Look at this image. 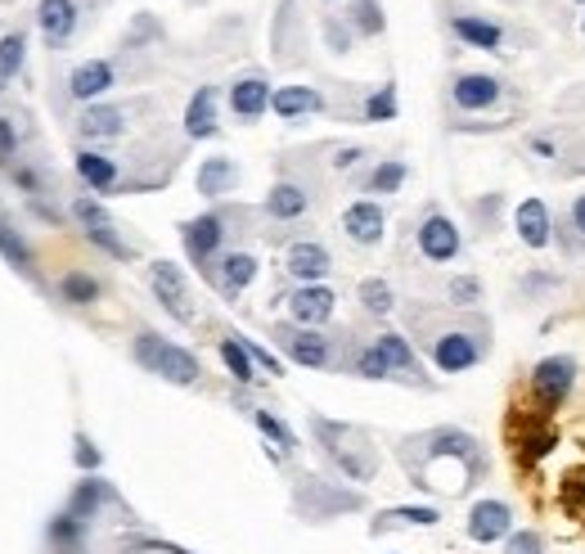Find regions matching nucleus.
<instances>
[{
	"mask_svg": "<svg viewBox=\"0 0 585 554\" xmlns=\"http://www.w3.org/2000/svg\"><path fill=\"white\" fill-rule=\"evenodd\" d=\"M396 118V86H378L365 100V122H392Z\"/></svg>",
	"mask_w": 585,
	"mask_h": 554,
	"instance_id": "nucleus-35",
	"label": "nucleus"
},
{
	"mask_svg": "<svg viewBox=\"0 0 585 554\" xmlns=\"http://www.w3.org/2000/svg\"><path fill=\"white\" fill-rule=\"evenodd\" d=\"M360 307H365L369 316H387V311H392V284L387 280H365L360 284Z\"/></svg>",
	"mask_w": 585,
	"mask_h": 554,
	"instance_id": "nucleus-33",
	"label": "nucleus"
},
{
	"mask_svg": "<svg viewBox=\"0 0 585 554\" xmlns=\"http://www.w3.org/2000/svg\"><path fill=\"white\" fill-rule=\"evenodd\" d=\"M225 221L216 217V212H207V217H194V221H185V230H180V239H185V253L194 257L198 266L203 262H212V253L221 248V239H225Z\"/></svg>",
	"mask_w": 585,
	"mask_h": 554,
	"instance_id": "nucleus-13",
	"label": "nucleus"
},
{
	"mask_svg": "<svg viewBox=\"0 0 585 554\" xmlns=\"http://www.w3.org/2000/svg\"><path fill=\"white\" fill-rule=\"evenodd\" d=\"M333 289H324V284H302V289L288 298V316L297 320L302 329H311V325H324V320L333 316Z\"/></svg>",
	"mask_w": 585,
	"mask_h": 554,
	"instance_id": "nucleus-11",
	"label": "nucleus"
},
{
	"mask_svg": "<svg viewBox=\"0 0 585 554\" xmlns=\"http://www.w3.org/2000/svg\"><path fill=\"white\" fill-rule=\"evenodd\" d=\"M513 226H518V239L527 248L554 244V221H549V208L540 199H522L518 208H513Z\"/></svg>",
	"mask_w": 585,
	"mask_h": 554,
	"instance_id": "nucleus-12",
	"label": "nucleus"
},
{
	"mask_svg": "<svg viewBox=\"0 0 585 554\" xmlns=\"http://www.w3.org/2000/svg\"><path fill=\"white\" fill-rule=\"evenodd\" d=\"M329 253H324V244H311V239H302V244H293L284 253V271L293 275V280L302 284H320L324 275H329Z\"/></svg>",
	"mask_w": 585,
	"mask_h": 554,
	"instance_id": "nucleus-14",
	"label": "nucleus"
},
{
	"mask_svg": "<svg viewBox=\"0 0 585 554\" xmlns=\"http://www.w3.org/2000/svg\"><path fill=\"white\" fill-rule=\"evenodd\" d=\"M284 338V352L293 356L297 365H306V370H324L329 365V338L315 334V329H288Z\"/></svg>",
	"mask_w": 585,
	"mask_h": 554,
	"instance_id": "nucleus-17",
	"label": "nucleus"
},
{
	"mask_svg": "<svg viewBox=\"0 0 585 554\" xmlns=\"http://www.w3.org/2000/svg\"><path fill=\"white\" fill-rule=\"evenodd\" d=\"M450 302H455V307H477V302H482V284H477L473 275L450 280Z\"/></svg>",
	"mask_w": 585,
	"mask_h": 554,
	"instance_id": "nucleus-41",
	"label": "nucleus"
},
{
	"mask_svg": "<svg viewBox=\"0 0 585 554\" xmlns=\"http://www.w3.org/2000/svg\"><path fill=\"white\" fill-rule=\"evenodd\" d=\"M252 419H257V428H261V433H266V437H270V442H275V446H279V451H293V446H297V437H293V433H288V428H284V424H279V419H275V415H270V410H252Z\"/></svg>",
	"mask_w": 585,
	"mask_h": 554,
	"instance_id": "nucleus-39",
	"label": "nucleus"
},
{
	"mask_svg": "<svg viewBox=\"0 0 585 554\" xmlns=\"http://www.w3.org/2000/svg\"><path fill=\"white\" fill-rule=\"evenodd\" d=\"M81 136L86 140H113L122 136V109H108V104H95V109L81 113Z\"/></svg>",
	"mask_w": 585,
	"mask_h": 554,
	"instance_id": "nucleus-25",
	"label": "nucleus"
},
{
	"mask_svg": "<svg viewBox=\"0 0 585 554\" xmlns=\"http://www.w3.org/2000/svg\"><path fill=\"white\" fill-rule=\"evenodd\" d=\"M315 433H320L324 451H329L356 482L374 478V451L365 446V437H360L356 428H342V424H329V419H315Z\"/></svg>",
	"mask_w": 585,
	"mask_h": 554,
	"instance_id": "nucleus-4",
	"label": "nucleus"
},
{
	"mask_svg": "<svg viewBox=\"0 0 585 554\" xmlns=\"http://www.w3.org/2000/svg\"><path fill=\"white\" fill-rule=\"evenodd\" d=\"M378 352L387 356V365L392 370H401V374H419V361H414V352H410V343H405L401 334H378Z\"/></svg>",
	"mask_w": 585,
	"mask_h": 554,
	"instance_id": "nucleus-30",
	"label": "nucleus"
},
{
	"mask_svg": "<svg viewBox=\"0 0 585 554\" xmlns=\"http://www.w3.org/2000/svg\"><path fill=\"white\" fill-rule=\"evenodd\" d=\"M401 460L419 487L446 491V496H464L486 478V451L464 428H432V433L414 437L405 442Z\"/></svg>",
	"mask_w": 585,
	"mask_h": 554,
	"instance_id": "nucleus-1",
	"label": "nucleus"
},
{
	"mask_svg": "<svg viewBox=\"0 0 585 554\" xmlns=\"http://www.w3.org/2000/svg\"><path fill=\"white\" fill-rule=\"evenodd\" d=\"M563 235H567V253H576V248L585 244V194H576V199L567 203V217H563Z\"/></svg>",
	"mask_w": 585,
	"mask_h": 554,
	"instance_id": "nucleus-34",
	"label": "nucleus"
},
{
	"mask_svg": "<svg viewBox=\"0 0 585 554\" xmlns=\"http://www.w3.org/2000/svg\"><path fill=\"white\" fill-rule=\"evenodd\" d=\"M405 185V163H396V158H387V163H378L374 172H369L365 190L369 194H396Z\"/></svg>",
	"mask_w": 585,
	"mask_h": 554,
	"instance_id": "nucleus-31",
	"label": "nucleus"
},
{
	"mask_svg": "<svg viewBox=\"0 0 585 554\" xmlns=\"http://www.w3.org/2000/svg\"><path fill=\"white\" fill-rule=\"evenodd\" d=\"M243 347H248V356H252V361H257V365H261V370H266V374H284V365H279L275 356L266 352V347H257V343H243Z\"/></svg>",
	"mask_w": 585,
	"mask_h": 554,
	"instance_id": "nucleus-44",
	"label": "nucleus"
},
{
	"mask_svg": "<svg viewBox=\"0 0 585 554\" xmlns=\"http://www.w3.org/2000/svg\"><path fill=\"white\" fill-rule=\"evenodd\" d=\"M18 68H23V37H5L0 41V77H14Z\"/></svg>",
	"mask_w": 585,
	"mask_h": 554,
	"instance_id": "nucleus-42",
	"label": "nucleus"
},
{
	"mask_svg": "<svg viewBox=\"0 0 585 554\" xmlns=\"http://www.w3.org/2000/svg\"><path fill=\"white\" fill-rule=\"evenodd\" d=\"M149 284H153L158 302L171 311V316H176V320H194V307H189V289H185V275H180V266H171V262H153Z\"/></svg>",
	"mask_w": 585,
	"mask_h": 554,
	"instance_id": "nucleus-9",
	"label": "nucleus"
},
{
	"mask_svg": "<svg viewBox=\"0 0 585 554\" xmlns=\"http://www.w3.org/2000/svg\"><path fill=\"white\" fill-rule=\"evenodd\" d=\"M509 532H513V509L504 500H477L468 509V541L495 545V541H509Z\"/></svg>",
	"mask_w": 585,
	"mask_h": 554,
	"instance_id": "nucleus-7",
	"label": "nucleus"
},
{
	"mask_svg": "<svg viewBox=\"0 0 585 554\" xmlns=\"http://www.w3.org/2000/svg\"><path fill=\"white\" fill-rule=\"evenodd\" d=\"M77 176L90 185V190H113V185H117V163L86 149V154H77Z\"/></svg>",
	"mask_w": 585,
	"mask_h": 554,
	"instance_id": "nucleus-26",
	"label": "nucleus"
},
{
	"mask_svg": "<svg viewBox=\"0 0 585 554\" xmlns=\"http://www.w3.org/2000/svg\"><path fill=\"white\" fill-rule=\"evenodd\" d=\"M270 95L275 91H270L266 77H243V82L230 86V109L239 113V118L252 122V118H261V113L270 109Z\"/></svg>",
	"mask_w": 585,
	"mask_h": 554,
	"instance_id": "nucleus-19",
	"label": "nucleus"
},
{
	"mask_svg": "<svg viewBox=\"0 0 585 554\" xmlns=\"http://www.w3.org/2000/svg\"><path fill=\"white\" fill-rule=\"evenodd\" d=\"M504 554H545V536L536 527H513L509 541H504Z\"/></svg>",
	"mask_w": 585,
	"mask_h": 554,
	"instance_id": "nucleus-37",
	"label": "nucleus"
},
{
	"mask_svg": "<svg viewBox=\"0 0 585 554\" xmlns=\"http://www.w3.org/2000/svg\"><path fill=\"white\" fill-rule=\"evenodd\" d=\"M0 253H5V262H14L18 271H32V253H27L23 239H18L5 221H0Z\"/></svg>",
	"mask_w": 585,
	"mask_h": 554,
	"instance_id": "nucleus-40",
	"label": "nucleus"
},
{
	"mask_svg": "<svg viewBox=\"0 0 585 554\" xmlns=\"http://www.w3.org/2000/svg\"><path fill=\"white\" fill-rule=\"evenodd\" d=\"M581 32H585V19H581Z\"/></svg>",
	"mask_w": 585,
	"mask_h": 554,
	"instance_id": "nucleus-48",
	"label": "nucleus"
},
{
	"mask_svg": "<svg viewBox=\"0 0 585 554\" xmlns=\"http://www.w3.org/2000/svg\"><path fill=\"white\" fill-rule=\"evenodd\" d=\"M108 86H113V64H104V59H90V64L72 68V77H68V91L77 95V100H95Z\"/></svg>",
	"mask_w": 585,
	"mask_h": 554,
	"instance_id": "nucleus-21",
	"label": "nucleus"
},
{
	"mask_svg": "<svg viewBox=\"0 0 585 554\" xmlns=\"http://www.w3.org/2000/svg\"><path fill=\"white\" fill-rule=\"evenodd\" d=\"M459 248H464V239H459L455 221L441 217V212H428V217H423V226H419V253L428 257V262L441 266V262H455Z\"/></svg>",
	"mask_w": 585,
	"mask_h": 554,
	"instance_id": "nucleus-8",
	"label": "nucleus"
},
{
	"mask_svg": "<svg viewBox=\"0 0 585 554\" xmlns=\"http://www.w3.org/2000/svg\"><path fill=\"white\" fill-rule=\"evenodd\" d=\"M72 217H77L81 226H86L90 244H99L104 253H113V257H126V253H131V248H126L122 239L113 235V221H108V212L99 208L95 199H77V203H72Z\"/></svg>",
	"mask_w": 585,
	"mask_h": 554,
	"instance_id": "nucleus-10",
	"label": "nucleus"
},
{
	"mask_svg": "<svg viewBox=\"0 0 585 554\" xmlns=\"http://www.w3.org/2000/svg\"><path fill=\"white\" fill-rule=\"evenodd\" d=\"M450 32H455L464 46L473 50H491V55H504V28L491 19H477V14H455L450 19Z\"/></svg>",
	"mask_w": 585,
	"mask_h": 554,
	"instance_id": "nucleus-15",
	"label": "nucleus"
},
{
	"mask_svg": "<svg viewBox=\"0 0 585 554\" xmlns=\"http://www.w3.org/2000/svg\"><path fill=\"white\" fill-rule=\"evenodd\" d=\"M270 109H275L284 122H293V118H306V113H320L324 100L311 91V86H279V91L270 95Z\"/></svg>",
	"mask_w": 585,
	"mask_h": 554,
	"instance_id": "nucleus-20",
	"label": "nucleus"
},
{
	"mask_svg": "<svg viewBox=\"0 0 585 554\" xmlns=\"http://www.w3.org/2000/svg\"><path fill=\"white\" fill-rule=\"evenodd\" d=\"M450 100L464 113H486L504 100V82L491 73H459L455 82H450Z\"/></svg>",
	"mask_w": 585,
	"mask_h": 554,
	"instance_id": "nucleus-6",
	"label": "nucleus"
},
{
	"mask_svg": "<svg viewBox=\"0 0 585 554\" xmlns=\"http://www.w3.org/2000/svg\"><path fill=\"white\" fill-rule=\"evenodd\" d=\"M356 158H360V149H342V154L333 158V167H351V163H356Z\"/></svg>",
	"mask_w": 585,
	"mask_h": 554,
	"instance_id": "nucleus-47",
	"label": "nucleus"
},
{
	"mask_svg": "<svg viewBox=\"0 0 585 554\" xmlns=\"http://www.w3.org/2000/svg\"><path fill=\"white\" fill-rule=\"evenodd\" d=\"M576 388V356H545L531 370V397L540 410H558Z\"/></svg>",
	"mask_w": 585,
	"mask_h": 554,
	"instance_id": "nucleus-5",
	"label": "nucleus"
},
{
	"mask_svg": "<svg viewBox=\"0 0 585 554\" xmlns=\"http://www.w3.org/2000/svg\"><path fill=\"white\" fill-rule=\"evenodd\" d=\"M36 23H41L50 46H63V41L72 37V28H77V5H72V0H41Z\"/></svg>",
	"mask_w": 585,
	"mask_h": 554,
	"instance_id": "nucleus-18",
	"label": "nucleus"
},
{
	"mask_svg": "<svg viewBox=\"0 0 585 554\" xmlns=\"http://www.w3.org/2000/svg\"><path fill=\"white\" fill-rule=\"evenodd\" d=\"M234 181H239V167H234L230 158H207V163L198 167V194H203V199H221V194H230Z\"/></svg>",
	"mask_w": 585,
	"mask_h": 554,
	"instance_id": "nucleus-23",
	"label": "nucleus"
},
{
	"mask_svg": "<svg viewBox=\"0 0 585 554\" xmlns=\"http://www.w3.org/2000/svg\"><path fill=\"white\" fill-rule=\"evenodd\" d=\"M252 275H257V257L252 253H230L221 262V289L225 293H243L252 284Z\"/></svg>",
	"mask_w": 585,
	"mask_h": 554,
	"instance_id": "nucleus-27",
	"label": "nucleus"
},
{
	"mask_svg": "<svg viewBox=\"0 0 585 554\" xmlns=\"http://www.w3.org/2000/svg\"><path fill=\"white\" fill-rule=\"evenodd\" d=\"M441 514L432 505H401V509H387L378 514V527H437Z\"/></svg>",
	"mask_w": 585,
	"mask_h": 554,
	"instance_id": "nucleus-28",
	"label": "nucleus"
},
{
	"mask_svg": "<svg viewBox=\"0 0 585 554\" xmlns=\"http://www.w3.org/2000/svg\"><path fill=\"white\" fill-rule=\"evenodd\" d=\"M486 356V325H455L432 338V361L441 374H464L482 365Z\"/></svg>",
	"mask_w": 585,
	"mask_h": 554,
	"instance_id": "nucleus-3",
	"label": "nucleus"
},
{
	"mask_svg": "<svg viewBox=\"0 0 585 554\" xmlns=\"http://www.w3.org/2000/svg\"><path fill=\"white\" fill-rule=\"evenodd\" d=\"M306 203H311V199H306V190H302V185H293V181H279L275 190L266 194V212H270L275 221H293V217H302Z\"/></svg>",
	"mask_w": 585,
	"mask_h": 554,
	"instance_id": "nucleus-24",
	"label": "nucleus"
},
{
	"mask_svg": "<svg viewBox=\"0 0 585 554\" xmlns=\"http://www.w3.org/2000/svg\"><path fill=\"white\" fill-rule=\"evenodd\" d=\"M9 149H14V127L0 118V154H9Z\"/></svg>",
	"mask_w": 585,
	"mask_h": 554,
	"instance_id": "nucleus-46",
	"label": "nucleus"
},
{
	"mask_svg": "<svg viewBox=\"0 0 585 554\" xmlns=\"http://www.w3.org/2000/svg\"><path fill=\"white\" fill-rule=\"evenodd\" d=\"M581 5H585V0H581Z\"/></svg>",
	"mask_w": 585,
	"mask_h": 554,
	"instance_id": "nucleus-49",
	"label": "nucleus"
},
{
	"mask_svg": "<svg viewBox=\"0 0 585 554\" xmlns=\"http://www.w3.org/2000/svg\"><path fill=\"white\" fill-rule=\"evenodd\" d=\"M581 487H585V482H581Z\"/></svg>",
	"mask_w": 585,
	"mask_h": 554,
	"instance_id": "nucleus-50",
	"label": "nucleus"
},
{
	"mask_svg": "<svg viewBox=\"0 0 585 554\" xmlns=\"http://www.w3.org/2000/svg\"><path fill=\"white\" fill-rule=\"evenodd\" d=\"M63 298L77 302V307H86V302L99 298V284L90 280L86 271H72V275H63Z\"/></svg>",
	"mask_w": 585,
	"mask_h": 554,
	"instance_id": "nucleus-36",
	"label": "nucleus"
},
{
	"mask_svg": "<svg viewBox=\"0 0 585 554\" xmlns=\"http://www.w3.org/2000/svg\"><path fill=\"white\" fill-rule=\"evenodd\" d=\"M356 374L360 379H392V365H387V356L378 352V347H365V352L356 356Z\"/></svg>",
	"mask_w": 585,
	"mask_h": 554,
	"instance_id": "nucleus-38",
	"label": "nucleus"
},
{
	"mask_svg": "<svg viewBox=\"0 0 585 554\" xmlns=\"http://www.w3.org/2000/svg\"><path fill=\"white\" fill-rule=\"evenodd\" d=\"M104 500H108V487L99 478L81 482L77 496H72V518H81V523H86V518H95V509L104 505Z\"/></svg>",
	"mask_w": 585,
	"mask_h": 554,
	"instance_id": "nucleus-32",
	"label": "nucleus"
},
{
	"mask_svg": "<svg viewBox=\"0 0 585 554\" xmlns=\"http://www.w3.org/2000/svg\"><path fill=\"white\" fill-rule=\"evenodd\" d=\"M383 226H387V217L374 199H360L342 212V230H347V239H356V244H378V239H383Z\"/></svg>",
	"mask_w": 585,
	"mask_h": 554,
	"instance_id": "nucleus-16",
	"label": "nucleus"
},
{
	"mask_svg": "<svg viewBox=\"0 0 585 554\" xmlns=\"http://www.w3.org/2000/svg\"><path fill=\"white\" fill-rule=\"evenodd\" d=\"M360 32H383V14L374 0H360Z\"/></svg>",
	"mask_w": 585,
	"mask_h": 554,
	"instance_id": "nucleus-43",
	"label": "nucleus"
},
{
	"mask_svg": "<svg viewBox=\"0 0 585 554\" xmlns=\"http://www.w3.org/2000/svg\"><path fill=\"white\" fill-rule=\"evenodd\" d=\"M185 136L189 140L216 136V91H212V86H203V91L189 100V109H185Z\"/></svg>",
	"mask_w": 585,
	"mask_h": 554,
	"instance_id": "nucleus-22",
	"label": "nucleus"
},
{
	"mask_svg": "<svg viewBox=\"0 0 585 554\" xmlns=\"http://www.w3.org/2000/svg\"><path fill=\"white\" fill-rule=\"evenodd\" d=\"M135 361L144 365V370H153V374H162L167 383H180V388H189V383H198V356L194 352H185V347H176V343H167V338H158V334H140L135 338Z\"/></svg>",
	"mask_w": 585,
	"mask_h": 554,
	"instance_id": "nucleus-2",
	"label": "nucleus"
},
{
	"mask_svg": "<svg viewBox=\"0 0 585 554\" xmlns=\"http://www.w3.org/2000/svg\"><path fill=\"white\" fill-rule=\"evenodd\" d=\"M221 361L230 365V374H234L239 383H252V379H257V361L248 356L243 338H221Z\"/></svg>",
	"mask_w": 585,
	"mask_h": 554,
	"instance_id": "nucleus-29",
	"label": "nucleus"
},
{
	"mask_svg": "<svg viewBox=\"0 0 585 554\" xmlns=\"http://www.w3.org/2000/svg\"><path fill=\"white\" fill-rule=\"evenodd\" d=\"M77 464L81 469H99V451L90 446V437H77Z\"/></svg>",
	"mask_w": 585,
	"mask_h": 554,
	"instance_id": "nucleus-45",
	"label": "nucleus"
}]
</instances>
